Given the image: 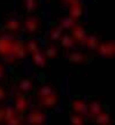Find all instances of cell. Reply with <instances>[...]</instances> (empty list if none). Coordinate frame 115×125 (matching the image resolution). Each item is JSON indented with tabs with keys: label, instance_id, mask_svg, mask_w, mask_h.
<instances>
[{
	"label": "cell",
	"instance_id": "6da1fadb",
	"mask_svg": "<svg viewBox=\"0 0 115 125\" xmlns=\"http://www.w3.org/2000/svg\"><path fill=\"white\" fill-rule=\"evenodd\" d=\"M98 54L101 57L105 59H111L115 56V42H100L98 47Z\"/></svg>",
	"mask_w": 115,
	"mask_h": 125
},
{
	"label": "cell",
	"instance_id": "7a4b0ae2",
	"mask_svg": "<svg viewBox=\"0 0 115 125\" xmlns=\"http://www.w3.org/2000/svg\"><path fill=\"white\" fill-rule=\"evenodd\" d=\"M28 122L30 125H44L46 122V115L38 109H32L28 115Z\"/></svg>",
	"mask_w": 115,
	"mask_h": 125
},
{
	"label": "cell",
	"instance_id": "3957f363",
	"mask_svg": "<svg viewBox=\"0 0 115 125\" xmlns=\"http://www.w3.org/2000/svg\"><path fill=\"white\" fill-rule=\"evenodd\" d=\"M14 39L8 36H1L0 37V55L1 56H8L12 54V48L14 44Z\"/></svg>",
	"mask_w": 115,
	"mask_h": 125
},
{
	"label": "cell",
	"instance_id": "277c9868",
	"mask_svg": "<svg viewBox=\"0 0 115 125\" xmlns=\"http://www.w3.org/2000/svg\"><path fill=\"white\" fill-rule=\"evenodd\" d=\"M28 54L27 45L21 40H15L12 48V55L15 59H24Z\"/></svg>",
	"mask_w": 115,
	"mask_h": 125
},
{
	"label": "cell",
	"instance_id": "5b68a950",
	"mask_svg": "<svg viewBox=\"0 0 115 125\" xmlns=\"http://www.w3.org/2000/svg\"><path fill=\"white\" fill-rule=\"evenodd\" d=\"M23 27H24V30L27 31L28 33H34L36 31L38 30L39 28V20L38 17L36 16H27L25 20H24V23H23Z\"/></svg>",
	"mask_w": 115,
	"mask_h": 125
},
{
	"label": "cell",
	"instance_id": "8992f818",
	"mask_svg": "<svg viewBox=\"0 0 115 125\" xmlns=\"http://www.w3.org/2000/svg\"><path fill=\"white\" fill-rule=\"evenodd\" d=\"M28 110V100L27 96L22 93H16L15 95V111L22 115Z\"/></svg>",
	"mask_w": 115,
	"mask_h": 125
},
{
	"label": "cell",
	"instance_id": "52a82bcc",
	"mask_svg": "<svg viewBox=\"0 0 115 125\" xmlns=\"http://www.w3.org/2000/svg\"><path fill=\"white\" fill-rule=\"evenodd\" d=\"M70 106H71V109L74 110L75 114H80V115H82V116H84V115H86L89 113L88 103L85 102L84 100H82V99L74 100L73 102L70 103Z\"/></svg>",
	"mask_w": 115,
	"mask_h": 125
},
{
	"label": "cell",
	"instance_id": "ba28073f",
	"mask_svg": "<svg viewBox=\"0 0 115 125\" xmlns=\"http://www.w3.org/2000/svg\"><path fill=\"white\" fill-rule=\"evenodd\" d=\"M71 36H73V38L75 39V42H80V44L83 45V42H84V40L88 34H86V31H85V29L82 27V25L76 24V25L73 28V30H71Z\"/></svg>",
	"mask_w": 115,
	"mask_h": 125
},
{
	"label": "cell",
	"instance_id": "9c48e42d",
	"mask_svg": "<svg viewBox=\"0 0 115 125\" xmlns=\"http://www.w3.org/2000/svg\"><path fill=\"white\" fill-rule=\"evenodd\" d=\"M67 60L71 64H84L88 61V56L82 52H71L67 56Z\"/></svg>",
	"mask_w": 115,
	"mask_h": 125
},
{
	"label": "cell",
	"instance_id": "30bf717a",
	"mask_svg": "<svg viewBox=\"0 0 115 125\" xmlns=\"http://www.w3.org/2000/svg\"><path fill=\"white\" fill-rule=\"evenodd\" d=\"M57 103H58L57 93L48 95V96H45V98H40L38 100V104L40 107H44V108H53V107L57 106Z\"/></svg>",
	"mask_w": 115,
	"mask_h": 125
},
{
	"label": "cell",
	"instance_id": "8fae6325",
	"mask_svg": "<svg viewBox=\"0 0 115 125\" xmlns=\"http://www.w3.org/2000/svg\"><path fill=\"white\" fill-rule=\"evenodd\" d=\"M32 86H34L32 78H30V77H25V78H22V79L19 82L17 90H19L20 93H22V94H28V93L32 90Z\"/></svg>",
	"mask_w": 115,
	"mask_h": 125
},
{
	"label": "cell",
	"instance_id": "7c38bea8",
	"mask_svg": "<svg viewBox=\"0 0 115 125\" xmlns=\"http://www.w3.org/2000/svg\"><path fill=\"white\" fill-rule=\"evenodd\" d=\"M82 14H83V5L78 2V0L70 4V8H69V16L70 17H73L75 21H77L82 16Z\"/></svg>",
	"mask_w": 115,
	"mask_h": 125
},
{
	"label": "cell",
	"instance_id": "4fadbf2b",
	"mask_svg": "<svg viewBox=\"0 0 115 125\" xmlns=\"http://www.w3.org/2000/svg\"><path fill=\"white\" fill-rule=\"evenodd\" d=\"M83 45L88 49H90V51L98 49V47H99V45H100L99 38L97 37L96 34H88L84 40V42H83Z\"/></svg>",
	"mask_w": 115,
	"mask_h": 125
},
{
	"label": "cell",
	"instance_id": "5bb4252c",
	"mask_svg": "<svg viewBox=\"0 0 115 125\" xmlns=\"http://www.w3.org/2000/svg\"><path fill=\"white\" fill-rule=\"evenodd\" d=\"M46 54L42 51H38L37 53L32 54V62H34V64L36 67H38L40 69H44L46 67Z\"/></svg>",
	"mask_w": 115,
	"mask_h": 125
},
{
	"label": "cell",
	"instance_id": "9a60e30c",
	"mask_svg": "<svg viewBox=\"0 0 115 125\" xmlns=\"http://www.w3.org/2000/svg\"><path fill=\"white\" fill-rule=\"evenodd\" d=\"M4 29L11 32H19L21 30V22L17 19H9L4 23Z\"/></svg>",
	"mask_w": 115,
	"mask_h": 125
},
{
	"label": "cell",
	"instance_id": "2e32d148",
	"mask_svg": "<svg viewBox=\"0 0 115 125\" xmlns=\"http://www.w3.org/2000/svg\"><path fill=\"white\" fill-rule=\"evenodd\" d=\"M59 25L63 29V30H73V28L76 25V21L73 19V17H70V16H63L62 19H60L59 21Z\"/></svg>",
	"mask_w": 115,
	"mask_h": 125
},
{
	"label": "cell",
	"instance_id": "e0dca14e",
	"mask_svg": "<svg viewBox=\"0 0 115 125\" xmlns=\"http://www.w3.org/2000/svg\"><path fill=\"white\" fill-rule=\"evenodd\" d=\"M101 111H103V107H101V103L99 101H92V102H90V104H89V115L91 117L94 118Z\"/></svg>",
	"mask_w": 115,
	"mask_h": 125
},
{
	"label": "cell",
	"instance_id": "ac0fdd59",
	"mask_svg": "<svg viewBox=\"0 0 115 125\" xmlns=\"http://www.w3.org/2000/svg\"><path fill=\"white\" fill-rule=\"evenodd\" d=\"M111 122H112V119L108 113L101 111L99 115H97L96 117H94V123L97 125H109Z\"/></svg>",
	"mask_w": 115,
	"mask_h": 125
},
{
	"label": "cell",
	"instance_id": "d6986e66",
	"mask_svg": "<svg viewBox=\"0 0 115 125\" xmlns=\"http://www.w3.org/2000/svg\"><path fill=\"white\" fill-rule=\"evenodd\" d=\"M54 93H57V92L54 91V88L50 85H43L38 88V91H37V96L38 99L40 98H45V96H48V95H52Z\"/></svg>",
	"mask_w": 115,
	"mask_h": 125
},
{
	"label": "cell",
	"instance_id": "ffe728a7",
	"mask_svg": "<svg viewBox=\"0 0 115 125\" xmlns=\"http://www.w3.org/2000/svg\"><path fill=\"white\" fill-rule=\"evenodd\" d=\"M60 45L66 49H70L75 46V39L73 38V36L69 34H63L60 39Z\"/></svg>",
	"mask_w": 115,
	"mask_h": 125
},
{
	"label": "cell",
	"instance_id": "44dd1931",
	"mask_svg": "<svg viewBox=\"0 0 115 125\" xmlns=\"http://www.w3.org/2000/svg\"><path fill=\"white\" fill-rule=\"evenodd\" d=\"M62 31H63V29H62L60 25H57V27L52 28V30L50 31V36H48V38H50L51 42H58V40H60L61 39V37L63 36L62 34Z\"/></svg>",
	"mask_w": 115,
	"mask_h": 125
},
{
	"label": "cell",
	"instance_id": "7402d4cb",
	"mask_svg": "<svg viewBox=\"0 0 115 125\" xmlns=\"http://www.w3.org/2000/svg\"><path fill=\"white\" fill-rule=\"evenodd\" d=\"M23 5H24V8H25L27 13H29V14L34 13V11L37 10V8H38L37 0H24Z\"/></svg>",
	"mask_w": 115,
	"mask_h": 125
},
{
	"label": "cell",
	"instance_id": "603a6c76",
	"mask_svg": "<svg viewBox=\"0 0 115 125\" xmlns=\"http://www.w3.org/2000/svg\"><path fill=\"white\" fill-rule=\"evenodd\" d=\"M25 45H27L28 52H29V53H31V54H34V53H37L38 51H40L38 42H37V40H34V39H31V40H29V42H28Z\"/></svg>",
	"mask_w": 115,
	"mask_h": 125
},
{
	"label": "cell",
	"instance_id": "cb8c5ba5",
	"mask_svg": "<svg viewBox=\"0 0 115 125\" xmlns=\"http://www.w3.org/2000/svg\"><path fill=\"white\" fill-rule=\"evenodd\" d=\"M69 121L71 125H84V119L83 116L80 114H73L69 116Z\"/></svg>",
	"mask_w": 115,
	"mask_h": 125
},
{
	"label": "cell",
	"instance_id": "d4e9b609",
	"mask_svg": "<svg viewBox=\"0 0 115 125\" xmlns=\"http://www.w3.org/2000/svg\"><path fill=\"white\" fill-rule=\"evenodd\" d=\"M58 53H59V49L55 45H50L45 51V54L47 57L50 59H54V57L58 56Z\"/></svg>",
	"mask_w": 115,
	"mask_h": 125
},
{
	"label": "cell",
	"instance_id": "484cf974",
	"mask_svg": "<svg viewBox=\"0 0 115 125\" xmlns=\"http://www.w3.org/2000/svg\"><path fill=\"white\" fill-rule=\"evenodd\" d=\"M17 115V113L15 111V109L13 108V107L8 106L5 108V122L9 121L11 118H13L14 116H16Z\"/></svg>",
	"mask_w": 115,
	"mask_h": 125
},
{
	"label": "cell",
	"instance_id": "4316f807",
	"mask_svg": "<svg viewBox=\"0 0 115 125\" xmlns=\"http://www.w3.org/2000/svg\"><path fill=\"white\" fill-rule=\"evenodd\" d=\"M6 125H22V118H21L20 114H17L16 116H14L9 121L6 122Z\"/></svg>",
	"mask_w": 115,
	"mask_h": 125
},
{
	"label": "cell",
	"instance_id": "83f0119b",
	"mask_svg": "<svg viewBox=\"0 0 115 125\" xmlns=\"http://www.w3.org/2000/svg\"><path fill=\"white\" fill-rule=\"evenodd\" d=\"M6 96H7V93L5 91V88L2 86H0V101H2Z\"/></svg>",
	"mask_w": 115,
	"mask_h": 125
},
{
	"label": "cell",
	"instance_id": "f1b7e54d",
	"mask_svg": "<svg viewBox=\"0 0 115 125\" xmlns=\"http://www.w3.org/2000/svg\"><path fill=\"white\" fill-rule=\"evenodd\" d=\"M5 121V108L0 107V123Z\"/></svg>",
	"mask_w": 115,
	"mask_h": 125
},
{
	"label": "cell",
	"instance_id": "f546056e",
	"mask_svg": "<svg viewBox=\"0 0 115 125\" xmlns=\"http://www.w3.org/2000/svg\"><path fill=\"white\" fill-rule=\"evenodd\" d=\"M4 75H5V69H4V65L0 63V79L4 77Z\"/></svg>",
	"mask_w": 115,
	"mask_h": 125
},
{
	"label": "cell",
	"instance_id": "4dcf8cb0",
	"mask_svg": "<svg viewBox=\"0 0 115 125\" xmlns=\"http://www.w3.org/2000/svg\"><path fill=\"white\" fill-rule=\"evenodd\" d=\"M63 2H67V4H73V2H75V1H77V0H62Z\"/></svg>",
	"mask_w": 115,
	"mask_h": 125
},
{
	"label": "cell",
	"instance_id": "1f68e13d",
	"mask_svg": "<svg viewBox=\"0 0 115 125\" xmlns=\"http://www.w3.org/2000/svg\"></svg>",
	"mask_w": 115,
	"mask_h": 125
}]
</instances>
